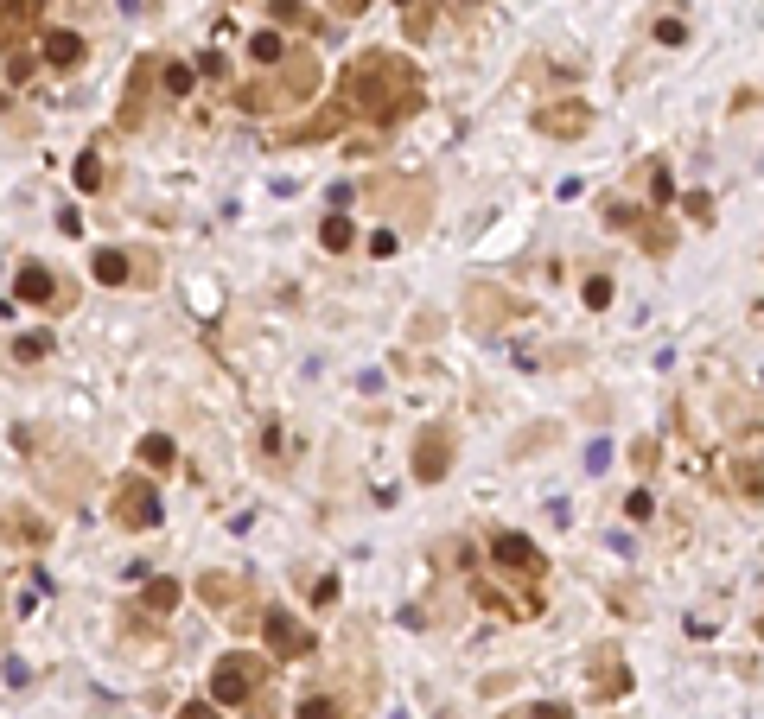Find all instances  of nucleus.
<instances>
[{
	"label": "nucleus",
	"mask_w": 764,
	"mask_h": 719,
	"mask_svg": "<svg viewBox=\"0 0 764 719\" xmlns=\"http://www.w3.org/2000/svg\"><path fill=\"white\" fill-rule=\"evenodd\" d=\"M90 274L102 287H153L160 280V255L153 249H96Z\"/></svg>",
	"instance_id": "6e6552de"
},
{
	"label": "nucleus",
	"mask_w": 764,
	"mask_h": 719,
	"mask_svg": "<svg viewBox=\"0 0 764 719\" xmlns=\"http://www.w3.org/2000/svg\"><path fill=\"white\" fill-rule=\"evenodd\" d=\"M141 465L147 471H179V446H172L166 433H147V440H141Z\"/></svg>",
	"instance_id": "bb28decb"
},
{
	"label": "nucleus",
	"mask_w": 764,
	"mask_h": 719,
	"mask_svg": "<svg viewBox=\"0 0 764 719\" xmlns=\"http://www.w3.org/2000/svg\"><path fill=\"white\" fill-rule=\"evenodd\" d=\"M13 300H20V306H58V280H51V268L26 261V268L13 274Z\"/></svg>",
	"instance_id": "aec40b11"
},
{
	"label": "nucleus",
	"mask_w": 764,
	"mask_h": 719,
	"mask_svg": "<svg viewBox=\"0 0 764 719\" xmlns=\"http://www.w3.org/2000/svg\"><path fill=\"white\" fill-rule=\"evenodd\" d=\"M332 13L338 20H357V13H370V0H332Z\"/></svg>",
	"instance_id": "c03bdc74"
},
{
	"label": "nucleus",
	"mask_w": 764,
	"mask_h": 719,
	"mask_svg": "<svg viewBox=\"0 0 764 719\" xmlns=\"http://www.w3.org/2000/svg\"><path fill=\"white\" fill-rule=\"evenodd\" d=\"M497 719H573V707H567V700H529V707H510Z\"/></svg>",
	"instance_id": "c756f323"
},
{
	"label": "nucleus",
	"mask_w": 764,
	"mask_h": 719,
	"mask_svg": "<svg viewBox=\"0 0 764 719\" xmlns=\"http://www.w3.org/2000/svg\"><path fill=\"white\" fill-rule=\"evenodd\" d=\"M39 13H45V0H0V51H26Z\"/></svg>",
	"instance_id": "2eb2a0df"
},
{
	"label": "nucleus",
	"mask_w": 764,
	"mask_h": 719,
	"mask_svg": "<svg viewBox=\"0 0 764 719\" xmlns=\"http://www.w3.org/2000/svg\"><path fill=\"white\" fill-rule=\"evenodd\" d=\"M268 20H274V26H293V32H319V26H325L319 13L300 7V0H268Z\"/></svg>",
	"instance_id": "b1692460"
},
{
	"label": "nucleus",
	"mask_w": 764,
	"mask_h": 719,
	"mask_svg": "<svg viewBox=\"0 0 764 719\" xmlns=\"http://www.w3.org/2000/svg\"><path fill=\"white\" fill-rule=\"evenodd\" d=\"M395 242H402L395 230H376V236H370V255H382V261H389V255H395Z\"/></svg>",
	"instance_id": "37998d69"
},
{
	"label": "nucleus",
	"mask_w": 764,
	"mask_h": 719,
	"mask_svg": "<svg viewBox=\"0 0 764 719\" xmlns=\"http://www.w3.org/2000/svg\"><path fill=\"white\" fill-rule=\"evenodd\" d=\"M262 643H268V656H281V662H306L312 650H319V630H312L306 618H293V611H262Z\"/></svg>",
	"instance_id": "9d476101"
},
{
	"label": "nucleus",
	"mask_w": 764,
	"mask_h": 719,
	"mask_svg": "<svg viewBox=\"0 0 764 719\" xmlns=\"http://www.w3.org/2000/svg\"><path fill=\"white\" fill-rule=\"evenodd\" d=\"M656 465H663V440H656V433H644V440L631 446V471H637V478H650Z\"/></svg>",
	"instance_id": "7c9ffc66"
},
{
	"label": "nucleus",
	"mask_w": 764,
	"mask_h": 719,
	"mask_svg": "<svg viewBox=\"0 0 764 719\" xmlns=\"http://www.w3.org/2000/svg\"><path fill=\"white\" fill-rule=\"evenodd\" d=\"M0 535H7V541H32V548H45V522L39 516H0Z\"/></svg>",
	"instance_id": "c85d7f7f"
},
{
	"label": "nucleus",
	"mask_w": 764,
	"mask_h": 719,
	"mask_svg": "<svg viewBox=\"0 0 764 719\" xmlns=\"http://www.w3.org/2000/svg\"><path fill=\"white\" fill-rule=\"evenodd\" d=\"M268 675H274V662L268 656H255V650H230V656H217L211 662V700L217 707H242V700H255L268 688Z\"/></svg>",
	"instance_id": "7ed1b4c3"
},
{
	"label": "nucleus",
	"mask_w": 764,
	"mask_h": 719,
	"mask_svg": "<svg viewBox=\"0 0 764 719\" xmlns=\"http://www.w3.org/2000/svg\"><path fill=\"white\" fill-rule=\"evenodd\" d=\"M338 96L351 102V121H363L370 134H395L402 121H414L427 109V77H421V64H414L408 51L370 45V51H357V58H351Z\"/></svg>",
	"instance_id": "f257e3e1"
},
{
	"label": "nucleus",
	"mask_w": 764,
	"mask_h": 719,
	"mask_svg": "<svg viewBox=\"0 0 764 719\" xmlns=\"http://www.w3.org/2000/svg\"><path fill=\"white\" fill-rule=\"evenodd\" d=\"M344 128H351V102H344V96H332L325 109H312L306 121L281 128V147H306V140H338Z\"/></svg>",
	"instance_id": "f8f14e48"
},
{
	"label": "nucleus",
	"mask_w": 764,
	"mask_h": 719,
	"mask_svg": "<svg viewBox=\"0 0 764 719\" xmlns=\"http://www.w3.org/2000/svg\"><path fill=\"white\" fill-rule=\"evenodd\" d=\"M650 39H656V45H688V20H675V13H663V20L650 26Z\"/></svg>",
	"instance_id": "c9c22d12"
},
{
	"label": "nucleus",
	"mask_w": 764,
	"mask_h": 719,
	"mask_svg": "<svg viewBox=\"0 0 764 719\" xmlns=\"http://www.w3.org/2000/svg\"><path fill=\"white\" fill-rule=\"evenodd\" d=\"M363 198L395 217V236H421L433 223V179L427 172H376L363 185Z\"/></svg>",
	"instance_id": "f03ea898"
},
{
	"label": "nucleus",
	"mask_w": 764,
	"mask_h": 719,
	"mask_svg": "<svg viewBox=\"0 0 764 719\" xmlns=\"http://www.w3.org/2000/svg\"><path fill=\"white\" fill-rule=\"evenodd\" d=\"M45 64H58V70H77L83 58H90V45H83V32H45Z\"/></svg>",
	"instance_id": "4be33fe9"
},
{
	"label": "nucleus",
	"mask_w": 764,
	"mask_h": 719,
	"mask_svg": "<svg viewBox=\"0 0 764 719\" xmlns=\"http://www.w3.org/2000/svg\"><path fill=\"white\" fill-rule=\"evenodd\" d=\"M472 599H478L484 611H497V618H510V624L542 618V592H535V599H510V592H503L497 580H478V586H472Z\"/></svg>",
	"instance_id": "f3484780"
},
{
	"label": "nucleus",
	"mask_w": 764,
	"mask_h": 719,
	"mask_svg": "<svg viewBox=\"0 0 764 719\" xmlns=\"http://www.w3.org/2000/svg\"><path fill=\"white\" fill-rule=\"evenodd\" d=\"M529 446H554V427H542V433H535V427H529V433H516V446H510V459H523V452H529Z\"/></svg>",
	"instance_id": "58836bf2"
},
{
	"label": "nucleus",
	"mask_w": 764,
	"mask_h": 719,
	"mask_svg": "<svg viewBox=\"0 0 764 719\" xmlns=\"http://www.w3.org/2000/svg\"><path fill=\"white\" fill-rule=\"evenodd\" d=\"M191 83H198V70H191V64H179V58H160V90H166L172 102H185V96H191Z\"/></svg>",
	"instance_id": "393cba45"
},
{
	"label": "nucleus",
	"mask_w": 764,
	"mask_h": 719,
	"mask_svg": "<svg viewBox=\"0 0 764 719\" xmlns=\"http://www.w3.org/2000/svg\"><path fill=\"white\" fill-rule=\"evenodd\" d=\"M650 198H656L650 210H663V204H669V166H663V160L650 166Z\"/></svg>",
	"instance_id": "ea45409f"
},
{
	"label": "nucleus",
	"mask_w": 764,
	"mask_h": 719,
	"mask_svg": "<svg viewBox=\"0 0 764 719\" xmlns=\"http://www.w3.org/2000/svg\"><path fill=\"white\" fill-rule=\"evenodd\" d=\"M312 605H319V611H332V605H338V573H325V580H312Z\"/></svg>",
	"instance_id": "4c0bfd02"
},
{
	"label": "nucleus",
	"mask_w": 764,
	"mask_h": 719,
	"mask_svg": "<svg viewBox=\"0 0 764 719\" xmlns=\"http://www.w3.org/2000/svg\"><path fill=\"white\" fill-rule=\"evenodd\" d=\"M446 7H453V13H478L484 0H446Z\"/></svg>",
	"instance_id": "a18cd8bd"
},
{
	"label": "nucleus",
	"mask_w": 764,
	"mask_h": 719,
	"mask_svg": "<svg viewBox=\"0 0 764 719\" xmlns=\"http://www.w3.org/2000/svg\"><path fill=\"white\" fill-rule=\"evenodd\" d=\"M109 516L121 522V529H134V535L160 529V490H153L147 478H121L115 497H109Z\"/></svg>",
	"instance_id": "9b49d317"
},
{
	"label": "nucleus",
	"mask_w": 764,
	"mask_h": 719,
	"mask_svg": "<svg viewBox=\"0 0 764 719\" xmlns=\"http://www.w3.org/2000/svg\"><path fill=\"white\" fill-rule=\"evenodd\" d=\"M593 121H599V109L586 96H548V102H535V109H529V128L542 140H586V134H593Z\"/></svg>",
	"instance_id": "0eeeda50"
},
{
	"label": "nucleus",
	"mask_w": 764,
	"mask_h": 719,
	"mask_svg": "<svg viewBox=\"0 0 764 719\" xmlns=\"http://www.w3.org/2000/svg\"><path fill=\"white\" fill-rule=\"evenodd\" d=\"M293 719H363V707L344 700V694H306L300 707H293Z\"/></svg>",
	"instance_id": "412c9836"
},
{
	"label": "nucleus",
	"mask_w": 764,
	"mask_h": 719,
	"mask_svg": "<svg viewBox=\"0 0 764 719\" xmlns=\"http://www.w3.org/2000/svg\"><path fill=\"white\" fill-rule=\"evenodd\" d=\"M319 242H325V249H332V255H344V249H351V242H357L351 217H344V210H332V217L319 223Z\"/></svg>",
	"instance_id": "cd10ccee"
},
{
	"label": "nucleus",
	"mask_w": 764,
	"mask_h": 719,
	"mask_svg": "<svg viewBox=\"0 0 764 719\" xmlns=\"http://www.w3.org/2000/svg\"><path fill=\"white\" fill-rule=\"evenodd\" d=\"M758 630H764V624H758Z\"/></svg>",
	"instance_id": "de8ad7c7"
},
{
	"label": "nucleus",
	"mask_w": 764,
	"mask_h": 719,
	"mask_svg": "<svg viewBox=\"0 0 764 719\" xmlns=\"http://www.w3.org/2000/svg\"><path fill=\"white\" fill-rule=\"evenodd\" d=\"M249 51H255V64H281L287 58V39H281V32H255Z\"/></svg>",
	"instance_id": "473e14b6"
},
{
	"label": "nucleus",
	"mask_w": 764,
	"mask_h": 719,
	"mask_svg": "<svg viewBox=\"0 0 764 719\" xmlns=\"http://www.w3.org/2000/svg\"><path fill=\"white\" fill-rule=\"evenodd\" d=\"M624 516H631V522H650V516H656L650 490H631V497H624Z\"/></svg>",
	"instance_id": "e433bc0d"
},
{
	"label": "nucleus",
	"mask_w": 764,
	"mask_h": 719,
	"mask_svg": "<svg viewBox=\"0 0 764 719\" xmlns=\"http://www.w3.org/2000/svg\"><path fill=\"white\" fill-rule=\"evenodd\" d=\"M631 236H637V249H644L650 261H669V255H675V223L663 217V210H644Z\"/></svg>",
	"instance_id": "6ab92c4d"
},
{
	"label": "nucleus",
	"mask_w": 764,
	"mask_h": 719,
	"mask_svg": "<svg viewBox=\"0 0 764 719\" xmlns=\"http://www.w3.org/2000/svg\"><path fill=\"white\" fill-rule=\"evenodd\" d=\"M179 719H223V713H217V700H185Z\"/></svg>",
	"instance_id": "79ce46f5"
},
{
	"label": "nucleus",
	"mask_w": 764,
	"mask_h": 719,
	"mask_svg": "<svg viewBox=\"0 0 764 719\" xmlns=\"http://www.w3.org/2000/svg\"><path fill=\"white\" fill-rule=\"evenodd\" d=\"M599 217L612 223V230H624V236H631V230H637V217H644V204H624L618 191H605V198H599Z\"/></svg>",
	"instance_id": "a878e982"
},
{
	"label": "nucleus",
	"mask_w": 764,
	"mask_h": 719,
	"mask_svg": "<svg viewBox=\"0 0 764 719\" xmlns=\"http://www.w3.org/2000/svg\"><path fill=\"white\" fill-rule=\"evenodd\" d=\"M491 560H497V573H510V580H535V586L548 580V554L535 548V535H523V529H497L491 535Z\"/></svg>",
	"instance_id": "1a4fd4ad"
},
{
	"label": "nucleus",
	"mask_w": 764,
	"mask_h": 719,
	"mask_svg": "<svg viewBox=\"0 0 764 719\" xmlns=\"http://www.w3.org/2000/svg\"><path fill=\"white\" fill-rule=\"evenodd\" d=\"M179 599H185V586L172 580V573H160V580H147V586H141V611H153V618L179 611Z\"/></svg>",
	"instance_id": "5701e85b"
},
{
	"label": "nucleus",
	"mask_w": 764,
	"mask_h": 719,
	"mask_svg": "<svg viewBox=\"0 0 764 719\" xmlns=\"http://www.w3.org/2000/svg\"><path fill=\"white\" fill-rule=\"evenodd\" d=\"M453 459H459V427H453V420H433V427L414 433L408 478L433 490V484H446V478H453Z\"/></svg>",
	"instance_id": "39448f33"
},
{
	"label": "nucleus",
	"mask_w": 764,
	"mask_h": 719,
	"mask_svg": "<svg viewBox=\"0 0 764 719\" xmlns=\"http://www.w3.org/2000/svg\"><path fill=\"white\" fill-rule=\"evenodd\" d=\"M71 179H77V191H102V179H109V172H102V160H96V153H77Z\"/></svg>",
	"instance_id": "2f4dec72"
},
{
	"label": "nucleus",
	"mask_w": 764,
	"mask_h": 719,
	"mask_svg": "<svg viewBox=\"0 0 764 719\" xmlns=\"http://www.w3.org/2000/svg\"><path fill=\"white\" fill-rule=\"evenodd\" d=\"M580 293H586V306H593V312H605V306H612V274H586Z\"/></svg>",
	"instance_id": "f704fd0d"
},
{
	"label": "nucleus",
	"mask_w": 764,
	"mask_h": 719,
	"mask_svg": "<svg viewBox=\"0 0 764 719\" xmlns=\"http://www.w3.org/2000/svg\"><path fill=\"white\" fill-rule=\"evenodd\" d=\"M726 490L745 503H764V452H733L726 459Z\"/></svg>",
	"instance_id": "a211bd4d"
},
{
	"label": "nucleus",
	"mask_w": 764,
	"mask_h": 719,
	"mask_svg": "<svg viewBox=\"0 0 764 719\" xmlns=\"http://www.w3.org/2000/svg\"><path fill=\"white\" fill-rule=\"evenodd\" d=\"M631 688H637V675H631V662H624V643L599 637L593 650H586V700H593V707H612V700H624Z\"/></svg>",
	"instance_id": "20e7f679"
},
{
	"label": "nucleus",
	"mask_w": 764,
	"mask_h": 719,
	"mask_svg": "<svg viewBox=\"0 0 764 719\" xmlns=\"http://www.w3.org/2000/svg\"><path fill=\"white\" fill-rule=\"evenodd\" d=\"M529 300H516L510 287H491V280H465V325L472 331H503V325H523Z\"/></svg>",
	"instance_id": "423d86ee"
},
{
	"label": "nucleus",
	"mask_w": 764,
	"mask_h": 719,
	"mask_svg": "<svg viewBox=\"0 0 764 719\" xmlns=\"http://www.w3.org/2000/svg\"><path fill=\"white\" fill-rule=\"evenodd\" d=\"M198 599H204V605H217L223 618H236V624H255V618H262V611L249 605V592H242L236 573H204V580H198Z\"/></svg>",
	"instance_id": "ddd939ff"
},
{
	"label": "nucleus",
	"mask_w": 764,
	"mask_h": 719,
	"mask_svg": "<svg viewBox=\"0 0 764 719\" xmlns=\"http://www.w3.org/2000/svg\"><path fill=\"white\" fill-rule=\"evenodd\" d=\"M13 357H20V363H45L51 357V331H26V338L13 344Z\"/></svg>",
	"instance_id": "72a5a7b5"
},
{
	"label": "nucleus",
	"mask_w": 764,
	"mask_h": 719,
	"mask_svg": "<svg viewBox=\"0 0 764 719\" xmlns=\"http://www.w3.org/2000/svg\"><path fill=\"white\" fill-rule=\"evenodd\" d=\"M395 7H414V0H395Z\"/></svg>",
	"instance_id": "49530a36"
},
{
	"label": "nucleus",
	"mask_w": 764,
	"mask_h": 719,
	"mask_svg": "<svg viewBox=\"0 0 764 719\" xmlns=\"http://www.w3.org/2000/svg\"><path fill=\"white\" fill-rule=\"evenodd\" d=\"M688 210H694V223H714V198H707V191H688V198H682Z\"/></svg>",
	"instance_id": "a19ab883"
},
{
	"label": "nucleus",
	"mask_w": 764,
	"mask_h": 719,
	"mask_svg": "<svg viewBox=\"0 0 764 719\" xmlns=\"http://www.w3.org/2000/svg\"><path fill=\"white\" fill-rule=\"evenodd\" d=\"M274 83L287 90V102H312V90H319V58H312V51H287L281 70H274Z\"/></svg>",
	"instance_id": "dca6fc26"
},
{
	"label": "nucleus",
	"mask_w": 764,
	"mask_h": 719,
	"mask_svg": "<svg viewBox=\"0 0 764 719\" xmlns=\"http://www.w3.org/2000/svg\"><path fill=\"white\" fill-rule=\"evenodd\" d=\"M153 83H160V58H141L134 64V77H128V90H121V128H141L147 121V96H153Z\"/></svg>",
	"instance_id": "4468645a"
}]
</instances>
